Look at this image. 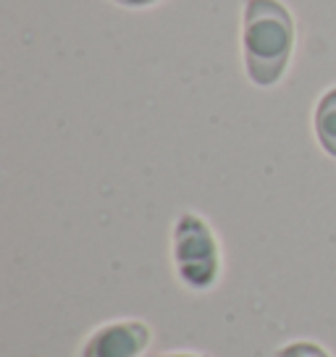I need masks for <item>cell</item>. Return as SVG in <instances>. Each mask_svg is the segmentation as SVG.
Wrapping results in <instances>:
<instances>
[{
	"mask_svg": "<svg viewBox=\"0 0 336 357\" xmlns=\"http://www.w3.org/2000/svg\"><path fill=\"white\" fill-rule=\"evenodd\" d=\"M294 24L279 0H247L245 63L250 79L260 87L276 84L289 63Z\"/></svg>",
	"mask_w": 336,
	"mask_h": 357,
	"instance_id": "obj_1",
	"label": "cell"
},
{
	"mask_svg": "<svg viewBox=\"0 0 336 357\" xmlns=\"http://www.w3.org/2000/svg\"><path fill=\"white\" fill-rule=\"evenodd\" d=\"M276 357H331L321 344L313 342H289L276 352Z\"/></svg>",
	"mask_w": 336,
	"mask_h": 357,
	"instance_id": "obj_5",
	"label": "cell"
},
{
	"mask_svg": "<svg viewBox=\"0 0 336 357\" xmlns=\"http://www.w3.org/2000/svg\"><path fill=\"white\" fill-rule=\"evenodd\" d=\"M315 132L326 153L336 158V89H328L315 108Z\"/></svg>",
	"mask_w": 336,
	"mask_h": 357,
	"instance_id": "obj_4",
	"label": "cell"
},
{
	"mask_svg": "<svg viewBox=\"0 0 336 357\" xmlns=\"http://www.w3.org/2000/svg\"><path fill=\"white\" fill-rule=\"evenodd\" d=\"M150 342L153 331L142 321H113L87 339L82 357H139Z\"/></svg>",
	"mask_w": 336,
	"mask_h": 357,
	"instance_id": "obj_3",
	"label": "cell"
},
{
	"mask_svg": "<svg viewBox=\"0 0 336 357\" xmlns=\"http://www.w3.org/2000/svg\"><path fill=\"white\" fill-rule=\"evenodd\" d=\"M163 357H200V355H187V352H176V355H163Z\"/></svg>",
	"mask_w": 336,
	"mask_h": 357,
	"instance_id": "obj_7",
	"label": "cell"
},
{
	"mask_svg": "<svg viewBox=\"0 0 336 357\" xmlns=\"http://www.w3.org/2000/svg\"><path fill=\"white\" fill-rule=\"evenodd\" d=\"M174 260L181 281L192 289H208L218 279V245L208 223L184 213L174 231Z\"/></svg>",
	"mask_w": 336,
	"mask_h": 357,
	"instance_id": "obj_2",
	"label": "cell"
},
{
	"mask_svg": "<svg viewBox=\"0 0 336 357\" xmlns=\"http://www.w3.org/2000/svg\"><path fill=\"white\" fill-rule=\"evenodd\" d=\"M113 3L129 6V8H139V6H153V3H158V0H113Z\"/></svg>",
	"mask_w": 336,
	"mask_h": 357,
	"instance_id": "obj_6",
	"label": "cell"
}]
</instances>
